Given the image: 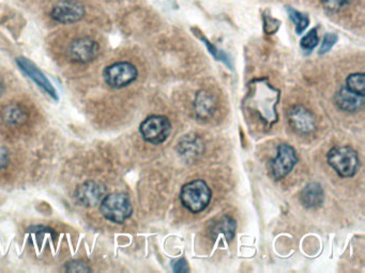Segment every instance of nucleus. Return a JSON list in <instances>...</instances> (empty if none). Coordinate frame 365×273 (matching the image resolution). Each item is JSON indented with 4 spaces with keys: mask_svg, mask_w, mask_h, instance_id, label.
I'll return each instance as SVG.
<instances>
[{
    "mask_svg": "<svg viewBox=\"0 0 365 273\" xmlns=\"http://www.w3.org/2000/svg\"><path fill=\"white\" fill-rule=\"evenodd\" d=\"M213 192L203 179H196L186 184L181 189L180 200L184 208L193 214H198L208 208Z\"/></svg>",
    "mask_w": 365,
    "mask_h": 273,
    "instance_id": "f257e3e1",
    "label": "nucleus"
},
{
    "mask_svg": "<svg viewBox=\"0 0 365 273\" xmlns=\"http://www.w3.org/2000/svg\"><path fill=\"white\" fill-rule=\"evenodd\" d=\"M100 212L107 220L121 224L132 215V204L126 194L112 193L100 203Z\"/></svg>",
    "mask_w": 365,
    "mask_h": 273,
    "instance_id": "f03ea898",
    "label": "nucleus"
},
{
    "mask_svg": "<svg viewBox=\"0 0 365 273\" xmlns=\"http://www.w3.org/2000/svg\"><path fill=\"white\" fill-rule=\"evenodd\" d=\"M328 163L342 177H352L359 169L358 153L350 146H337L328 154Z\"/></svg>",
    "mask_w": 365,
    "mask_h": 273,
    "instance_id": "7ed1b4c3",
    "label": "nucleus"
},
{
    "mask_svg": "<svg viewBox=\"0 0 365 273\" xmlns=\"http://www.w3.org/2000/svg\"><path fill=\"white\" fill-rule=\"evenodd\" d=\"M140 134L149 144H160L166 141L172 132V124L164 115H152L140 124Z\"/></svg>",
    "mask_w": 365,
    "mask_h": 273,
    "instance_id": "20e7f679",
    "label": "nucleus"
},
{
    "mask_svg": "<svg viewBox=\"0 0 365 273\" xmlns=\"http://www.w3.org/2000/svg\"><path fill=\"white\" fill-rule=\"evenodd\" d=\"M138 72L130 62H117L105 68V82L113 89H121L128 86L138 78Z\"/></svg>",
    "mask_w": 365,
    "mask_h": 273,
    "instance_id": "39448f33",
    "label": "nucleus"
},
{
    "mask_svg": "<svg viewBox=\"0 0 365 273\" xmlns=\"http://www.w3.org/2000/svg\"><path fill=\"white\" fill-rule=\"evenodd\" d=\"M298 161L296 151L289 144H281L277 148V155L270 163L271 174L275 179H282L289 174Z\"/></svg>",
    "mask_w": 365,
    "mask_h": 273,
    "instance_id": "423d86ee",
    "label": "nucleus"
},
{
    "mask_svg": "<svg viewBox=\"0 0 365 273\" xmlns=\"http://www.w3.org/2000/svg\"><path fill=\"white\" fill-rule=\"evenodd\" d=\"M84 15L85 8L76 0H60L51 12L52 18L61 24L78 22Z\"/></svg>",
    "mask_w": 365,
    "mask_h": 273,
    "instance_id": "0eeeda50",
    "label": "nucleus"
},
{
    "mask_svg": "<svg viewBox=\"0 0 365 273\" xmlns=\"http://www.w3.org/2000/svg\"><path fill=\"white\" fill-rule=\"evenodd\" d=\"M288 122L297 134H312L316 127L314 115L302 106H294L288 111Z\"/></svg>",
    "mask_w": 365,
    "mask_h": 273,
    "instance_id": "6e6552de",
    "label": "nucleus"
},
{
    "mask_svg": "<svg viewBox=\"0 0 365 273\" xmlns=\"http://www.w3.org/2000/svg\"><path fill=\"white\" fill-rule=\"evenodd\" d=\"M16 63L20 66V70L24 72L25 75L28 76L31 80H32L39 88L42 89L44 92H47L52 99L58 101V94L56 89L54 88L52 82L47 80V76L42 73V72L37 68L30 60L26 59V58H18L16 59Z\"/></svg>",
    "mask_w": 365,
    "mask_h": 273,
    "instance_id": "1a4fd4ad",
    "label": "nucleus"
},
{
    "mask_svg": "<svg viewBox=\"0 0 365 273\" xmlns=\"http://www.w3.org/2000/svg\"><path fill=\"white\" fill-rule=\"evenodd\" d=\"M99 44L90 38H80L73 41L69 47V56L72 61L88 63L97 58Z\"/></svg>",
    "mask_w": 365,
    "mask_h": 273,
    "instance_id": "9d476101",
    "label": "nucleus"
},
{
    "mask_svg": "<svg viewBox=\"0 0 365 273\" xmlns=\"http://www.w3.org/2000/svg\"><path fill=\"white\" fill-rule=\"evenodd\" d=\"M104 196V186L92 181L85 182L76 191V201L84 208H93L101 203Z\"/></svg>",
    "mask_w": 365,
    "mask_h": 273,
    "instance_id": "9b49d317",
    "label": "nucleus"
},
{
    "mask_svg": "<svg viewBox=\"0 0 365 273\" xmlns=\"http://www.w3.org/2000/svg\"><path fill=\"white\" fill-rule=\"evenodd\" d=\"M335 104L345 113H357L364 107V95L357 94L348 88H342L335 94Z\"/></svg>",
    "mask_w": 365,
    "mask_h": 273,
    "instance_id": "f8f14e48",
    "label": "nucleus"
},
{
    "mask_svg": "<svg viewBox=\"0 0 365 273\" xmlns=\"http://www.w3.org/2000/svg\"><path fill=\"white\" fill-rule=\"evenodd\" d=\"M178 152L186 160L195 159L204 152V144L196 134H188L180 140Z\"/></svg>",
    "mask_w": 365,
    "mask_h": 273,
    "instance_id": "ddd939ff",
    "label": "nucleus"
},
{
    "mask_svg": "<svg viewBox=\"0 0 365 273\" xmlns=\"http://www.w3.org/2000/svg\"><path fill=\"white\" fill-rule=\"evenodd\" d=\"M194 108L198 119H210L215 111V97L206 91H201L195 97Z\"/></svg>",
    "mask_w": 365,
    "mask_h": 273,
    "instance_id": "4468645a",
    "label": "nucleus"
},
{
    "mask_svg": "<svg viewBox=\"0 0 365 273\" xmlns=\"http://www.w3.org/2000/svg\"><path fill=\"white\" fill-rule=\"evenodd\" d=\"M325 200L323 188L318 183H310L304 188L300 194V201L306 208H317Z\"/></svg>",
    "mask_w": 365,
    "mask_h": 273,
    "instance_id": "2eb2a0df",
    "label": "nucleus"
},
{
    "mask_svg": "<svg viewBox=\"0 0 365 273\" xmlns=\"http://www.w3.org/2000/svg\"><path fill=\"white\" fill-rule=\"evenodd\" d=\"M236 221L228 216L222 217L211 225L210 234L213 237L217 238L220 235L224 236L226 241H230L235 237Z\"/></svg>",
    "mask_w": 365,
    "mask_h": 273,
    "instance_id": "dca6fc26",
    "label": "nucleus"
},
{
    "mask_svg": "<svg viewBox=\"0 0 365 273\" xmlns=\"http://www.w3.org/2000/svg\"><path fill=\"white\" fill-rule=\"evenodd\" d=\"M365 75L363 73L352 74L346 80V88L357 94L365 95Z\"/></svg>",
    "mask_w": 365,
    "mask_h": 273,
    "instance_id": "f3484780",
    "label": "nucleus"
},
{
    "mask_svg": "<svg viewBox=\"0 0 365 273\" xmlns=\"http://www.w3.org/2000/svg\"><path fill=\"white\" fill-rule=\"evenodd\" d=\"M288 14H289L290 20L296 25L297 33L301 34V33L308 28L309 24H310L308 16L296 11V10L292 9V8L288 9Z\"/></svg>",
    "mask_w": 365,
    "mask_h": 273,
    "instance_id": "a211bd4d",
    "label": "nucleus"
},
{
    "mask_svg": "<svg viewBox=\"0 0 365 273\" xmlns=\"http://www.w3.org/2000/svg\"><path fill=\"white\" fill-rule=\"evenodd\" d=\"M5 119L10 124H20L26 120V113L18 107H9L5 111Z\"/></svg>",
    "mask_w": 365,
    "mask_h": 273,
    "instance_id": "6ab92c4d",
    "label": "nucleus"
},
{
    "mask_svg": "<svg viewBox=\"0 0 365 273\" xmlns=\"http://www.w3.org/2000/svg\"><path fill=\"white\" fill-rule=\"evenodd\" d=\"M319 38L318 34H317V29H312L310 32H308V34L302 38L301 40V47L304 51H312L315 47L318 44Z\"/></svg>",
    "mask_w": 365,
    "mask_h": 273,
    "instance_id": "aec40b11",
    "label": "nucleus"
},
{
    "mask_svg": "<svg viewBox=\"0 0 365 273\" xmlns=\"http://www.w3.org/2000/svg\"><path fill=\"white\" fill-rule=\"evenodd\" d=\"M352 0H321L323 7L332 13L341 11L344 8L349 5Z\"/></svg>",
    "mask_w": 365,
    "mask_h": 273,
    "instance_id": "412c9836",
    "label": "nucleus"
},
{
    "mask_svg": "<svg viewBox=\"0 0 365 273\" xmlns=\"http://www.w3.org/2000/svg\"><path fill=\"white\" fill-rule=\"evenodd\" d=\"M66 272H90V267L84 260H74L66 265Z\"/></svg>",
    "mask_w": 365,
    "mask_h": 273,
    "instance_id": "4be33fe9",
    "label": "nucleus"
},
{
    "mask_svg": "<svg viewBox=\"0 0 365 273\" xmlns=\"http://www.w3.org/2000/svg\"><path fill=\"white\" fill-rule=\"evenodd\" d=\"M337 42V36L335 33H327L325 38L323 40V44H321V51L319 53L323 55L327 53L328 51H331L332 47L335 46V43Z\"/></svg>",
    "mask_w": 365,
    "mask_h": 273,
    "instance_id": "5701e85b",
    "label": "nucleus"
},
{
    "mask_svg": "<svg viewBox=\"0 0 365 273\" xmlns=\"http://www.w3.org/2000/svg\"><path fill=\"white\" fill-rule=\"evenodd\" d=\"M173 270L174 272L184 273L188 272L189 266L188 262L184 258H180V260H176L173 262Z\"/></svg>",
    "mask_w": 365,
    "mask_h": 273,
    "instance_id": "b1692460",
    "label": "nucleus"
},
{
    "mask_svg": "<svg viewBox=\"0 0 365 273\" xmlns=\"http://www.w3.org/2000/svg\"><path fill=\"white\" fill-rule=\"evenodd\" d=\"M9 163V152L7 148L0 146V170L7 167Z\"/></svg>",
    "mask_w": 365,
    "mask_h": 273,
    "instance_id": "393cba45",
    "label": "nucleus"
}]
</instances>
